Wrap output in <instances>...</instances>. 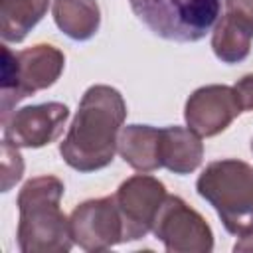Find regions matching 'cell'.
<instances>
[{
	"label": "cell",
	"mask_w": 253,
	"mask_h": 253,
	"mask_svg": "<svg viewBox=\"0 0 253 253\" xmlns=\"http://www.w3.org/2000/svg\"><path fill=\"white\" fill-rule=\"evenodd\" d=\"M251 38H253V34L245 28V24H241L235 16H231L227 12L217 22V28H215L213 40H211V47H213V53L217 55V59H221L225 63H237L247 57Z\"/></svg>",
	"instance_id": "9a60e30c"
},
{
	"label": "cell",
	"mask_w": 253,
	"mask_h": 253,
	"mask_svg": "<svg viewBox=\"0 0 253 253\" xmlns=\"http://www.w3.org/2000/svg\"><path fill=\"white\" fill-rule=\"evenodd\" d=\"M69 117V109L63 103L30 105L12 113L4 123V140L14 146L40 148L53 142Z\"/></svg>",
	"instance_id": "9c48e42d"
},
{
	"label": "cell",
	"mask_w": 253,
	"mask_h": 253,
	"mask_svg": "<svg viewBox=\"0 0 253 253\" xmlns=\"http://www.w3.org/2000/svg\"><path fill=\"white\" fill-rule=\"evenodd\" d=\"M65 65L63 53L47 43L12 51L6 43L2 45V123L10 117L12 107L22 99L51 87L61 75Z\"/></svg>",
	"instance_id": "5b68a950"
},
{
	"label": "cell",
	"mask_w": 253,
	"mask_h": 253,
	"mask_svg": "<svg viewBox=\"0 0 253 253\" xmlns=\"http://www.w3.org/2000/svg\"><path fill=\"white\" fill-rule=\"evenodd\" d=\"M53 20L65 36L85 42L99 30V6L95 0H55Z\"/></svg>",
	"instance_id": "4fadbf2b"
},
{
	"label": "cell",
	"mask_w": 253,
	"mask_h": 253,
	"mask_svg": "<svg viewBox=\"0 0 253 253\" xmlns=\"http://www.w3.org/2000/svg\"><path fill=\"white\" fill-rule=\"evenodd\" d=\"M235 95L239 99V105L243 111H253V73L245 75L235 83Z\"/></svg>",
	"instance_id": "ac0fdd59"
},
{
	"label": "cell",
	"mask_w": 253,
	"mask_h": 253,
	"mask_svg": "<svg viewBox=\"0 0 253 253\" xmlns=\"http://www.w3.org/2000/svg\"><path fill=\"white\" fill-rule=\"evenodd\" d=\"M156 239L168 251H211V229L182 198L166 196L152 223Z\"/></svg>",
	"instance_id": "8992f818"
},
{
	"label": "cell",
	"mask_w": 253,
	"mask_h": 253,
	"mask_svg": "<svg viewBox=\"0 0 253 253\" xmlns=\"http://www.w3.org/2000/svg\"><path fill=\"white\" fill-rule=\"evenodd\" d=\"M69 225L73 243L85 251H101L123 243V221L115 196L83 202L73 210Z\"/></svg>",
	"instance_id": "ba28073f"
},
{
	"label": "cell",
	"mask_w": 253,
	"mask_h": 253,
	"mask_svg": "<svg viewBox=\"0 0 253 253\" xmlns=\"http://www.w3.org/2000/svg\"><path fill=\"white\" fill-rule=\"evenodd\" d=\"M2 192H8L12 184L22 178L24 162L18 152V146L10 144L8 140H2Z\"/></svg>",
	"instance_id": "2e32d148"
},
{
	"label": "cell",
	"mask_w": 253,
	"mask_h": 253,
	"mask_svg": "<svg viewBox=\"0 0 253 253\" xmlns=\"http://www.w3.org/2000/svg\"><path fill=\"white\" fill-rule=\"evenodd\" d=\"M158 134H160V128H154L150 125L125 126V130L121 132L119 144H117L123 160L140 172H152L160 168Z\"/></svg>",
	"instance_id": "7c38bea8"
},
{
	"label": "cell",
	"mask_w": 253,
	"mask_h": 253,
	"mask_svg": "<svg viewBox=\"0 0 253 253\" xmlns=\"http://www.w3.org/2000/svg\"><path fill=\"white\" fill-rule=\"evenodd\" d=\"M126 117L123 95L109 85H93L79 101L67 136L59 144L61 158L77 172H95L113 162L117 134Z\"/></svg>",
	"instance_id": "6da1fadb"
},
{
	"label": "cell",
	"mask_w": 253,
	"mask_h": 253,
	"mask_svg": "<svg viewBox=\"0 0 253 253\" xmlns=\"http://www.w3.org/2000/svg\"><path fill=\"white\" fill-rule=\"evenodd\" d=\"M196 188L231 235L253 231V166L235 158L215 160L204 168Z\"/></svg>",
	"instance_id": "3957f363"
},
{
	"label": "cell",
	"mask_w": 253,
	"mask_h": 253,
	"mask_svg": "<svg viewBox=\"0 0 253 253\" xmlns=\"http://www.w3.org/2000/svg\"><path fill=\"white\" fill-rule=\"evenodd\" d=\"M204 156V146L200 142V134L192 128L182 126H166L160 128L158 134V162L160 168H168L174 174H190L194 172Z\"/></svg>",
	"instance_id": "8fae6325"
},
{
	"label": "cell",
	"mask_w": 253,
	"mask_h": 253,
	"mask_svg": "<svg viewBox=\"0 0 253 253\" xmlns=\"http://www.w3.org/2000/svg\"><path fill=\"white\" fill-rule=\"evenodd\" d=\"M49 0H0V32L4 42H22L45 16Z\"/></svg>",
	"instance_id": "5bb4252c"
},
{
	"label": "cell",
	"mask_w": 253,
	"mask_h": 253,
	"mask_svg": "<svg viewBox=\"0 0 253 253\" xmlns=\"http://www.w3.org/2000/svg\"><path fill=\"white\" fill-rule=\"evenodd\" d=\"M251 148H253V144H251Z\"/></svg>",
	"instance_id": "d6986e66"
},
{
	"label": "cell",
	"mask_w": 253,
	"mask_h": 253,
	"mask_svg": "<svg viewBox=\"0 0 253 253\" xmlns=\"http://www.w3.org/2000/svg\"><path fill=\"white\" fill-rule=\"evenodd\" d=\"M164 198V184L146 174L132 176L119 186L115 202L123 221V241L140 239L152 229Z\"/></svg>",
	"instance_id": "52a82bcc"
},
{
	"label": "cell",
	"mask_w": 253,
	"mask_h": 253,
	"mask_svg": "<svg viewBox=\"0 0 253 253\" xmlns=\"http://www.w3.org/2000/svg\"><path fill=\"white\" fill-rule=\"evenodd\" d=\"M227 12L253 34V0H227Z\"/></svg>",
	"instance_id": "e0dca14e"
},
{
	"label": "cell",
	"mask_w": 253,
	"mask_h": 253,
	"mask_svg": "<svg viewBox=\"0 0 253 253\" xmlns=\"http://www.w3.org/2000/svg\"><path fill=\"white\" fill-rule=\"evenodd\" d=\"M233 87L208 85L190 95L186 101V123L200 136H215L241 113Z\"/></svg>",
	"instance_id": "30bf717a"
},
{
	"label": "cell",
	"mask_w": 253,
	"mask_h": 253,
	"mask_svg": "<svg viewBox=\"0 0 253 253\" xmlns=\"http://www.w3.org/2000/svg\"><path fill=\"white\" fill-rule=\"evenodd\" d=\"M63 184L55 176H38L18 194V245L20 251H69L71 225L59 210Z\"/></svg>",
	"instance_id": "7a4b0ae2"
},
{
	"label": "cell",
	"mask_w": 253,
	"mask_h": 253,
	"mask_svg": "<svg viewBox=\"0 0 253 253\" xmlns=\"http://www.w3.org/2000/svg\"><path fill=\"white\" fill-rule=\"evenodd\" d=\"M134 16L158 38L192 43L206 38L221 18L223 0H128Z\"/></svg>",
	"instance_id": "277c9868"
}]
</instances>
